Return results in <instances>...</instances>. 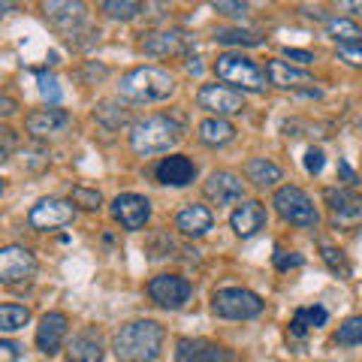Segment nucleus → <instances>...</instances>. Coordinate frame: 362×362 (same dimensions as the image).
I'll list each match as a JSON object with an SVG mask.
<instances>
[{
	"mask_svg": "<svg viewBox=\"0 0 362 362\" xmlns=\"http://www.w3.org/2000/svg\"><path fill=\"white\" fill-rule=\"evenodd\" d=\"M163 347V326L154 320H133L121 326L112 341L118 362H154Z\"/></svg>",
	"mask_w": 362,
	"mask_h": 362,
	"instance_id": "1",
	"label": "nucleus"
},
{
	"mask_svg": "<svg viewBox=\"0 0 362 362\" xmlns=\"http://www.w3.org/2000/svg\"><path fill=\"white\" fill-rule=\"evenodd\" d=\"M185 136V127L169 118V115H148L142 121H136L130 127V148L142 157H154L163 154L169 148H175Z\"/></svg>",
	"mask_w": 362,
	"mask_h": 362,
	"instance_id": "2",
	"label": "nucleus"
},
{
	"mask_svg": "<svg viewBox=\"0 0 362 362\" xmlns=\"http://www.w3.org/2000/svg\"><path fill=\"white\" fill-rule=\"evenodd\" d=\"M175 90V78L160 66H136L121 78V97L130 103H160Z\"/></svg>",
	"mask_w": 362,
	"mask_h": 362,
	"instance_id": "3",
	"label": "nucleus"
},
{
	"mask_svg": "<svg viewBox=\"0 0 362 362\" xmlns=\"http://www.w3.org/2000/svg\"><path fill=\"white\" fill-rule=\"evenodd\" d=\"M272 206H275V211L284 218L287 223L293 226H302V230H314L317 226V209H314V202L308 199V194H305L302 187H278L275 190V199H272Z\"/></svg>",
	"mask_w": 362,
	"mask_h": 362,
	"instance_id": "4",
	"label": "nucleus"
},
{
	"mask_svg": "<svg viewBox=\"0 0 362 362\" xmlns=\"http://www.w3.org/2000/svg\"><path fill=\"white\" fill-rule=\"evenodd\" d=\"M211 311L223 320H251L263 311V299L245 287H223L211 296Z\"/></svg>",
	"mask_w": 362,
	"mask_h": 362,
	"instance_id": "5",
	"label": "nucleus"
},
{
	"mask_svg": "<svg viewBox=\"0 0 362 362\" xmlns=\"http://www.w3.org/2000/svg\"><path fill=\"white\" fill-rule=\"evenodd\" d=\"M214 73H218V78H223V82H230V85H242L245 90H263L266 88V73L259 70L254 61L242 58V54H233V52L218 54Z\"/></svg>",
	"mask_w": 362,
	"mask_h": 362,
	"instance_id": "6",
	"label": "nucleus"
},
{
	"mask_svg": "<svg viewBox=\"0 0 362 362\" xmlns=\"http://www.w3.org/2000/svg\"><path fill=\"white\" fill-rule=\"evenodd\" d=\"M37 275V257L21 245L0 247V284H21Z\"/></svg>",
	"mask_w": 362,
	"mask_h": 362,
	"instance_id": "7",
	"label": "nucleus"
},
{
	"mask_svg": "<svg viewBox=\"0 0 362 362\" xmlns=\"http://www.w3.org/2000/svg\"><path fill=\"white\" fill-rule=\"evenodd\" d=\"M73 202H66V199H40L37 206H33L28 211V223L33 226V230H58V226H66V223H73Z\"/></svg>",
	"mask_w": 362,
	"mask_h": 362,
	"instance_id": "8",
	"label": "nucleus"
},
{
	"mask_svg": "<svg viewBox=\"0 0 362 362\" xmlns=\"http://www.w3.org/2000/svg\"><path fill=\"white\" fill-rule=\"evenodd\" d=\"M197 103H199V109L214 112V118H223V115L242 112L245 97H242V90H233L226 85H202L197 94Z\"/></svg>",
	"mask_w": 362,
	"mask_h": 362,
	"instance_id": "9",
	"label": "nucleus"
},
{
	"mask_svg": "<svg viewBox=\"0 0 362 362\" xmlns=\"http://www.w3.org/2000/svg\"><path fill=\"white\" fill-rule=\"evenodd\" d=\"M148 296L160 308H181L190 299V281L181 275H157L148 281Z\"/></svg>",
	"mask_w": 362,
	"mask_h": 362,
	"instance_id": "10",
	"label": "nucleus"
},
{
	"mask_svg": "<svg viewBox=\"0 0 362 362\" xmlns=\"http://www.w3.org/2000/svg\"><path fill=\"white\" fill-rule=\"evenodd\" d=\"M112 218H115L124 230L136 233V230H142V226L148 223L151 202L145 197H139V194H121V197L112 199Z\"/></svg>",
	"mask_w": 362,
	"mask_h": 362,
	"instance_id": "11",
	"label": "nucleus"
},
{
	"mask_svg": "<svg viewBox=\"0 0 362 362\" xmlns=\"http://www.w3.org/2000/svg\"><path fill=\"white\" fill-rule=\"evenodd\" d=\"M175 362H239L233 350H226L206 338H181L175 350Z\"/></svg>",
	"mask_w": 362,
	"mask_h": 362,
	"instance_id": "12",
	"label": "nucleus"
},
{
	"mask_svg": "<svg viewBox=\"0 0 362 362\" xmlns=\"http://www.w3.org/2000/svg\"><path fill=\"white\" fill-rule=\"evenodd\" d=\"M42 13H45V18H49L54 28L64 30L66 37H70V42L76 40L78 28H82V30L88 28L82 4H64V0H52V4H42Z\"/></svg>",
	"mask_w": 362,
	"mask_h": 362,
	"instance_id": "13",
	"label": "nucleus"
},
{
	"mask_svg": "<svg viewBox=\"0 0 362 362\" xmlns=\"http://www.w3.org/2000/svg\"><path fill=\"white\" fill-rule=\"evenodd\" d=\"M66 314L61 311H49L40 317V326H37V350L45 356H54L58 350L64 347V338H66Z\"/></svg>",
	"mask_w": 362,
	"mask_h": 362,
	"instance_id": "14",
	"label": "nucleus"
},
{
	"mask_svg": "<svg viewBox=\"0 0 362 362\" xmlns=\"http://www.w3.org/2000/svg\"><path fill=\"white\" fill-rule=\"evenodd\" d=\"M154 175H157V181H160V185L185 187V185H190V181L197 178V166H194V160H190V157H185V154H169V157H163V160L157 163Z\"/></svg>",
	"mask_w": 362,
	"mask_h": 362,
	"instance_id": "15",
	"label": "nucleus"
},
{
	"mask_svg": "<svg viewBox=\"0 0 362 362\" xmlns=\"http://www.w3.org/2000/svg\"><path fill=\"white\" fill-rule=\"evenodd\" d=\"M202 190H206V197L214 206H233V202H242V197H245L242 181L233 173H211Z\"/></svg>",
	"mask_w": 362,
	"mask_h": 362,
	"instance_id": "16",
	"label": "nucleus"
},
{
	"mask_svg": "<svg viewBox=\"0 0 362 362\" xmlns=\"http://www.w3.org/2000/svg\"><path fill=\"white\" fill-rule=\"evenodd\" d=\"M230 226L235 230V235L251 239V235H257L266 226V206H263V202H257V199H245L242 206L233 211Z\"/></svg>",
	"mask_w": 362,
	"mask_h": 362,
	"instance_id": "17",
	"label": "nucleus"
},
{
	"mask_svg": "<svg viewBox=\"0 0 362 362\" xmlns=\"http://www.w3.org/2000/svg\"><path fill=\"white\" fill-rule=\"evenodd\" d=\"M326 206L332 209L335 221H356L362 218V197L350 187H326L323 190Z\"/></svg>",
	"mask_w": 362,
	"mask_h": 362,
	"instance_id": "18",
	"label": "nucleus"
},
{
	"mask_svg": "<svg viewBox=\"0 0 362 362\" xmlns=\"http://www.w3.org/2000/svg\"><path fill=\"white\" fill-rule=\"evenodd\" d=\"M211 211L206 206H197V202H190V206H185L178 214H175V230L181 235H187V239H199V235H206L211 230Z\"/></svg>",
	"mask_w": 362,
	"mask_h": 362,
	"instance_id": "19",
	"label": "nucleus"
},
{
	"mask_svg": "<svg viewBox=\"0 0 362 362\" xmlns=\"http://www.w3.org/2000/svg\"><path fill=\"white\" fill-rule=\"evenodd\" d=\"M190 45V37L181 30H160V33H148L142 40V52L151 58H163V54H178Z\"/></svg>",
	"mask_w": 362,
	"mask_h": 362,
	"instance_id": "20",
	"label": "nucleus"
},
{
	"mask_svg": "<svg viewBox=\"0 0 362 362\" xmlns=\"http://www.w3.org/2000/svg\"><path fill=\"white\" fill-rule=\"evenodd\" d=\"M66 124H70V115H66L64 109H37V112H30V115L25 118V127L33 136L58 133V130L66 127Z\"/></svg>",
	"mask_w": 362,
	"mask_h": 362,
	"instance_id": "21",
	"label": "nucleus"
},
{
	"mask_svg": "<svg viewBox=\"0 0 362 362\" xmlns=\"http://www.w3.org/2000/svg\"><path fill=\"white\" fill-rule=\"evenodd\" d=\"M266 78H269V85H275V88H302V85H314L308 73L296 70V66H290V64H284V61H269V64H266Z\"/></svg>",
	"mask_w": 362,
	"mask_h": 362,
	"instance_id": "22",
	"label": "nucleus"
},
{
	"mask_svg": "<svg viewBox=\"0 0 362 362\" xmlns=\"http://www.w3.org/2000/svg\"><path fill=\"white\" fill-rule=\"evenodd\" d=\"M197 136H199L202 145L221 148V145H226V142L235 139V127H233V124L226 121V118H206V121H199Z\"/></svg>",
	"mask_w": 362,
	"mask_h": 362,
	"instance_id": "23",
	"label": "nucleus"
},
{
	"mask_svg": "<svg viewBox=\"0 0 362 362\" xmlns=\"http://www.w3.org/2000/svg\"><path fill=\"white\" fill-rule=\"evenodd\" d=\"M66 359L70 362H103V347L94 332H82L76 335L70 347H66Z\"/></svg>",
	"mask_w": 362,
	"mask_h": 362,
	"instance_id": "24",
	"label": "nucleus"
},
{
	"mask_svg": "<svg viewBox=\"0 0 362 362\" xmlns=\"http://www.w3.org/2000/svg\"><path fill=\"white\" fill-rule=\"evenodd\" d=\"M245 175L251 185L257 187H272V185H278L281 181V166H275L272 160H266V157H254V160H247L245 163Z\"/></svg>",
	"mask_w": 362,
	"mask_h": 362,
	"instance_id": "25",
	"label": "nucleus"
},
{
	"mask_svg": "<svg viewBox=\"0 0 362 362\" xmlns=\"http://www.w3.org/2000/svg\"><path fill=\"white\" fill-rule=\"evenodd\" d=\"M326 320H329V311L323 308V305H311V308H299L296 314H293V323H290V332L293 335H305L314 326H323Z\"/></svg>",
	"mask_w": 362,
	"mask_h": 362,
	"instance_id": "26",
	"label": "nucleus"
},
{
	"mask_svg": "<svg viewBox=\"0 0 362 362\" xmlns=\"http://www.w3.org/2000/svg\"><path fill=\"white\" fill-rule=\"evenodd\" d=\"M28 320H30V311L25 308V305H16V302L0 305V332H16Z\"/></svg>",
	"mask_w": 362,
	"mask_h": 362,
	"instance_id": "27",
	"label": "nucleus"
},
{
	"mask_svg": "<svg viewBox=\"0 0 362 362\" xmlns=\"http://www.w3.org/2000/svg\"><path fill=\"white\" fill-rule=\"evenodd\" d=\"M326 30H329V37L341 42H362V30L359 25H354L350 18H326Z\"/></svg>",
	"mask_w": 362,
	"mask_h": 362,
	"instance_id": "28",
	"label": "nucleus"
},
{
	"mask_svg": "<svg viewBox=\"0 0 362 362\" xmlns=\"http://www.w3.org/2000/svg\"><path fill=\"white\" fill-rule=\"evenodd\" d=\"M94 118L103 124L106 130H118L121 124H127V109H121L118 103H112V100H106V103H100Z\"/></svg>",
	"mask_w": 362,
	"mask_h": 362,
	"instance_id": "29",
	"label": "nucleus"
},
{
	"mask_svg": "<svg viewBox=\"0 0 362 362\" xmlns=\"http://www.w3.org/2000/svg\"><path fill=\"white\" fill-rule=\"evenodd\" d=\"M214 40L223 42V45H259V42H263L259 33L242 30V28H221L218 33H214Z\"/></svg>",
	"mask_w": 362,
	"mask_h": 362,
	"instance_id": "30",
	"label": "nucleus"
},
{
	"mask_svg": "<svg viewBox=\"0 0 362 362\" xmlns=\"http://www.w3.org/2000/svg\"><path fill=\"white\" fill-rule=\"evenodd\" d=\"M335 344L341 347H356L362 344V317H347L335 332Z\"/></svg>",
	"mask_w": 362,
	"mask_h": 362,
	"instance_id": "31",
	"label": "nucleus"
},
{
	"mask_svg": "<svg viewBox=\"0 0 362 362\" xmlns=\"http://www.w3.org/2000/svg\"><path fill=\"white\" fill-rule=\"evenodd\" d=\"M142 4H136V0H106L103 4V13L109 16V18H121V21H130V18H136L142 13Z\"/></svg>",
	"mask_w": 362,
	"mask_h": 362,
	"instance_id": "32",
	"label": "nucleus"
},
{
	"mask_svg": "<svg viewBox=\"0 0 362 362\" xmlns=\"http://www.w3.org/2000/svg\"><path fill=\"white\" fill-rule=\"evenodd\" d=\"M320 254H323V259H326V266H329L338 278H350V263H347L344 251H338V247H332V245H323Z\"/></svg>",
	"mask_w": 362,
	"mask_h": 362,
	"instance_id": "33",
	"label": "nucleus"
},
{
	"mask_svg": "<svg viewBox=\"0 0 362 362\" xmlns=\"http://www.w3.org/2000/svg\"><path fill=\"white\" fill-rule=\"evenodd\" d=\"M73 206H82L88 211H97L103 206V197L100 190H88V187H73Z\"/></svg>",
	"mask_w": 362,
	"mask_h": 362,
	"instance_id": "34",
	"label": "nucleus"
},
{
	"mask_svg": "<svg viewBox=\"0 0 362 362\" xmlns=\"http://www.w3.org/2000/svg\"><path fill=\"white\" fill-rule=\"evenodd\" d=\"M37 82H40V94L49 100V103H58V100H61V85H58V78H54L52 73L40 70V73H37Z\"/></svg>",
	"mask_w": 362,
	"mask_h": 362,
	"instance_id": "35",
	"label": "nucleus"
},
{
	"mask_svg": "<svg viewBox=\"0 0 362 362\" xmlns=\"http://www.w3.org/2000/svg\"><path fill=\"white\" fill-rule=\"evenodd\" d=\"M18 148V136L13 127H6V124H0V160H6L9 154Z\"/></svg>",
	"mask_w": 362,
	"mask_h": 362,
	"instance_id": "36",
	"label": "nucleus"
},
{
	"mask_svg": "<svg viewBox=\"0 0 362 362\" xmlns=\"http://www.w3.org/2000/svg\"><path fill=\"white\" fill-rule=\"evenodd\" d=\"M338 58L354 66H362V42H341L338 45Z\"/></svg>",
	"mask_w": 362,
	"mask_h": 362,
	"instance_id": "37",
	"label": "nucleus"
},
{
	"mask_svg": "<svg viewBox=\"0 0 362 362\" xmlns=\"http://www.w3.org/2000/svg\"><path fill=\"white\" fill-rule=\"evenodd\" d=\"M323 166H326V157H323L320 148H308V151H305V169H308L311 175H320Z\"/></svg>",
	"mask_w": 362,
	"mask_h": 362,
	"instance_id": "38",
	"label": "nucleus"
},
{
	"mask_svg": "<svg viewBox=\"0 0 362 362\" xmlns=\"http://www.w3.org/2000/svg\"><path fill=\"white\" fill-rule=\"evenodd\" d=\"M305 259H302V254H287V251H275V269H281V272H287V269H296V266H302Z\"/></svg>",
	"mask_w": 362,
	"mask_h": 362,
	"instance_id": "39",
	"label": "nucleus"
},
{
	"mask_svg": "<svg viewBox=\"0 0 362 362\" xmlns=\"http://www.w3.org/2000/svg\"><path fill=\"white\" fill-rule=\"evenodd\" d=\"M214 13H223V16H245L247 13V4H233V0H218L214 4Z\"/></svg>",
	"mask_w": 362,
	"mask_h": 362,
	"instance_id": "40",
	"label": "nucleus"
},
{
	"mask_svg": "<svg viewBox=\"0 0 362 362\" xmlns=\"http://www.w3.org/2000/svg\"><path fill=\"white\" fill-rule=\"evenodd\" d=\"M284 54L290 61H299V64H311L314 61V54L311 52H302V49H284Z\"/></svg>",
	"mask_w": 362,
	"mask_h": 362,
	"instance_id": "41",
	"label": "nucleus"
},
{
	"mask_svg": "<svg viewBox=\"0 0 362 362\" xmlns=\"http://www.w3.org/2000/svg\"><path fill=\"white\" fill-rule=\"evenodd\" d=\"M16 100H9V97H0V118H9L16 112Z\"/></svg>",
	"mask_w": 362,
	"mask_h": 362,
	"instance_id": "42",
	"label": "nucleus"
},
{
	"mask_svg": "<svg viewBox=\"0 0 362 362\" xmlns=\"http://www.w3.org/2000/svg\"><path fill=\"white\" fill-rule=\"evenodd\" d=\"M0 350H6L9 359H18V356H21V347H18L16 341H0Z\"/></svg>",
	"mask_w": 362,
	"mask_h": 362,
	"instance_id": "43",
	"label": "nucleus"
},
{
	"mask_svg": "<svg viewBox=\"0 0 362 362\" xmlns=\"http://www.w3.org/2000/svg\"><path fill=\"white\" fill-rule=\"evenodd\" d=\"M338 169H341V175L347 178V185H356V175H354V173H350V166H347L344 160H338Z\"/></svg>",
	"mask_w": 362,
	"mask_h": 362,
	"instance_id": "44",
	"label": "nucleus"
},
{
	"mask_svg": "<svg viewBox=\"0 0 362 362\" xmlns=\"http://www.w3.org/2000/svg\"><path fill=\"white\" fill-rule=\"evenodd\" d=\"M0 194H4V185H0Z\"/></svg>",
	"mask_w": 362,
	"mask_h": 362,
	"instance_id": "45",
	"label": "nucleus"
}]
</instances>
